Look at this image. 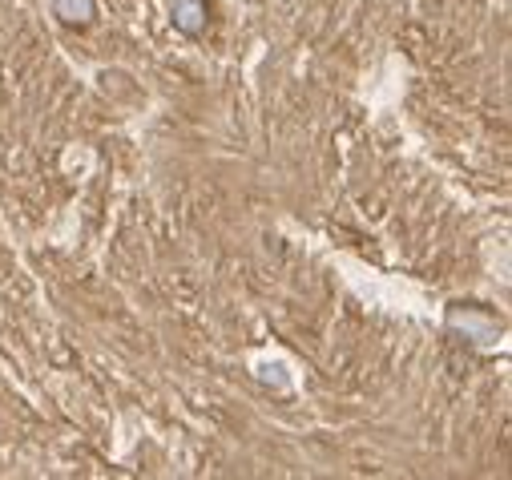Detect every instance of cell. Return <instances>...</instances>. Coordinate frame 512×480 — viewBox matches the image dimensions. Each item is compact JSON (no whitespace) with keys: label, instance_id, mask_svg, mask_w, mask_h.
Wrapping results in <instances>:
<instances>
[{"label":"cell","instance_id":"cell-1","mask_svg":"<svg viewBox=\"0 0 512 480\" xmlns=\"http://www.w3.org/2000/svg\"><path fill=\"white\" fill-rule=\"evenodd\" d=\"M53 9H57V17L61 21H69V25H85L89 17H93V0H53Z\"/></svg>","mask_w":512,"mask_h":480}]
</instances>
